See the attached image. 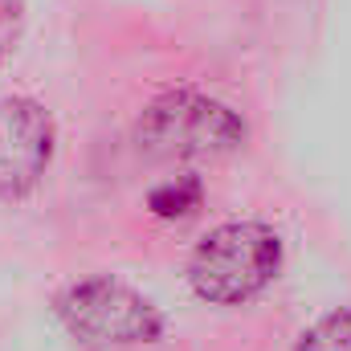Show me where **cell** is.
<instances>
[{"instance_id": "7", "label": "cell", "mask_w": 351, "mask_h": 351, "mask_svg": "<svg viewBox=\"0 0 351 351\" xmlns=\"http://www.w3.org/2000/svg\"><path fill=\"white\" fill-rule=\"evenodd\" d=\"M21 25H25V12H21V0H0V66L12 58L16 41H21Z\"/></svg>"}, {"instance_id": "5", "label": "cell", "mask_w": 351, "mask_h": 351, "mask_svg": "<svg viewBox=\"0 0 351 351\" xmlns=\"http://www.w3.org/2000/svg\"><path fill=\"white\" fill-rule=\"evenodd\" d=\"M200 200H204V184L196 176H176L147 196V208L160 221H180V217H192L200 208Z\"/></svg>"}, {"instance_id": "6", "label": "cell", "mask_w": 351, "mask_h": 351, "mask_svg": "<svg viewBox=\"0 0 351 351\" xmlns=\"http://www.w3.org/2000/svg\"><path fill=\"white\" fill-rule=\"evenodd\" d=\"M294 351H351V311L323 315L311 331H302Z\"/></svg>"}, {"instance_id": "2", "label": "cell", "mask_w": 351, "mask_h": 351, "mask_svg": "<svg viewBox=\"0 0 351 351\" xmlns=\"http://www.w3.org/2000/svg\"><path fill=\"white\" fill-rule=\"evenodd\" d=\"M241 143V114L196 90H172L156 98L139 119V147L160 160H217Z\"/></svg>"}, {"instance_id": "4", "label": "cell", "mask_w": 351, "mask_h": 351, "mask_svg": "<svg viewBox=\"0 0 351 351\" xmlns=\"http://www.w3.org/2000/svg\"><path fill=\"white\" fill-rule=\"evenodd\" d=\"M53 160V123L33 98H0V200L29 196Z\"/></svg>"}, {"instance_id": "3", "label": "cell", "mask_w": 351, "mask_h": 351, "mask_svg": "<svg viewBox=\"0 0 351 351\" xmlns=\"http://www.w3.org/2000/svg\"><path fill=\"white\" fill-rule=\"evenodd\" d=\"M62 327L86 348H143L164 335V315L119 278H82L58 298Z\"/></svg>"}, {"instance_id": "1", "label": "cell", "mask_w": 351, "mask_h": 351, "mask_svg": "<svg viewBox=\"0 0 351 351\" xmlns=\"http://www.w3.org/2000/svg\"><path fill=\"white\" fill-rule=\"evenodd\" d=\"M278 265H282V241L269 225L229 221L196 245V254L188 262V278L204 302L237 306V302H250L254 294H262L274 282Z\"/></svg>"}]
</instances>
